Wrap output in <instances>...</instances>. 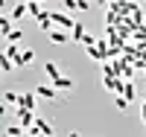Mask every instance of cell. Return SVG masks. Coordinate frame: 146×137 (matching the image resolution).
Returning <instances> with one entry per match:
<instances>
[{"label": "cell", "mask_w": 146, "mask_h": 137, "mask_svg": "<svg viewBox=\"0 0 146 137\" xmlns=\"http://www.w3.org/2000/svg\"><path fill=\"white\" fill-rule=\"evenodd\" d=\"M35 93H38L41 99H47V102H56L62 91H58V88H56L53 82H44V85H38V88H35Z\"/></svg>", "instance_id": "1"}, {"label": "cell", "mask_w": 146, "mask_h": 137, "mask_svg": "<svg viewBox=\"0 0 146 137\" xmlns=\"http://www.w3.org/2000/svg\"><path fill=\"white\" fill-rule=\"evenodd\" d=\"M50 18H53L56 26H62V29H73V26H76V21H73L67 12H50Z\"/></svg>", "instance_id": "2"}, {"label": "cell", "mask_w": 146, "mask_h": 137, "mask_svg": "<svg viewBox=\"0 0 146 137\" xmlns=\"http://www.w3.org/2000/svg\"><path fill=\"white\" fill-rule=\"evenodd\" d=\"M35 120H38V117H35L32 108H21V105H18V122H21V126L29 128V126H35Z\"/></svg>", "instance_id": "3"}, {"label": "cell", "mask_w": 146, "mask_h": 137, "mask_svg": "<svg viewBox=\"0 0 146 137\" xmlns=\"http://www.w3.org/2000/svg\"><path fill=\"white\" fill-rule=\"evenodd\" d=\"M47 38H50V44H58V47L67 44V41H73V38H70V29H67V32H64V29H50V32H47Z\"/></svg>", "instance_id": "4"}, {"label": "cell", "mask_w": 146, "mask_h": 137, "mask_svg": "<svg viewBox=\"0 0 146 137\" xmlns=\"http://www.w3.org/2000/svg\"><path fill=\"white\" fill-rule=\"evenodd\" d=\"M27 15H29V3H27V0L15 3V6H12V12H9V18H12V21H23Z\"/></svg>", "instance_id": "5"}, {"label": "cell", "mask_w": 146, "mask_h": 137, "mask_svg": "<svg viewBox=\"0 0 146 137\" xmlns=\"http://www.w3.org/2000/svg\"><path fill=\"white\" fill-rule=\"evenodd\" d=\"M15 58H12L9 53H6V50H3V53H0V73H3V76H9V73H15Z\"/></svg>", "instance_id": "6"}, {"label": "cell", "mask_w": 146, "mask_h": 137, "mask_svg": "<svg viewBox=\"0 0 146 137\" xmlns=\"http://www.w3.org/2000/svg\"><path fill=\"white\" fill-rule=\"evenodd\" d=\"M12 58H15V64H18V67H27V64H32L35 50H18V53L12 56Z\"/></svg>", "instance_id": "7"}, {"label": "cell", "mask_w": 146, "mask_h": 137, "mask_svg": "<svg viewBox=\"0 0 146 137\" xmlns=\"http://www.w3.org/2000/svg\"><path fill=\"white\" fill-rule=\"evenodd\" d=\"M35 96H38L35 91H32V93H21V96H18V105H21V108H32V111H35V105H38V99H35Z\"/></svg>", "instance_id": "8"}, {"label": "cell", "mask_w": 146, "mask_h": 137, "mask_svg": "<svg viewBox=\"0 0 146 137\" xmlns=\"http://www.w3.org/2000/svg\"><path fill=\"white\" fill-rule=\"evenodd\" d=\"M44 76L50 79V82H53V79H58V76H62V67H58L56 61H44Z\"/></svg>", "instance_id": "9"}, {"label": "cell", "mask_w": 146, "mask_h": 137, "mask_svg": "<svg viewBox=\"0 0 146 137\" xmlns=\"http://www.w3.org/2000/svg\"><path fill=\"white\" fill-rule=\"evenodd\" d=\"M53 85H56L58 91H73V88H76V82H73L70 76H64V73H62L58 79H53Z\"/></svg>", "instance_id": "10"}, {"label": "cell", "mask_w": 146, "mask_h": 137, "mask_svg": "<svg viewBox=\"0 0 146 137\" xmlns=\"http://www.w3.org/2000/svg\"><path fill=\"white\" fill-rule=\"evenodd\" d=\"M29 15L38 21V18H44L47 15V9H44V3H38V0H35V3H29Z\"/></svg>", "instance_id": "11"}, {"label": "cell", "mask_w": 146, "mask_h": 137, "mask_svg": "<svg viewBox=\"0 0 146 137\" xmlns=\"http://www.w3.org/2000/svg\"><path fill=\"white\" fill-rule=\"evenodd\" d=\"M70 38L76 41V44H82V38H85V23H76V26L70 29Z\"/></svg>", "instance_id": "12"}, {"label": "cell", "mask_w": 146, "mask_h": 137, "mask_svg": "<svg viewBox=\"0 0 146 137\" xmlns=\"http://www.w3.org/2000/svg\"><path fill=\"white\" fill-rule=\"evenodd\" d=\"M3 134H9V137H18V134H27V126H3Z\"/></svg>", "instance_id": "13"}, {"label": "cell", "mask_w": 146, "mask_h": 137, "mask_svg": "<svg viewBox=\"0 0 146 137\" xmlns=\"http://www.w3.org/2000/svg\"><path fill=\"white\" fill-rule=\"evenodd\" d=\"M12 29H15V26H12V18H6V15H3V18H0V35L6 38V35H9Z\"/></svg>", "instance_id": "14"}, {"label": "cell", "mask_w": 146, "mask_h": 137, "mask_svg": "<svg viewBox=\"0 0 146 137\" xmlns=\"http://www.w3.org/2000/svg\"><path fill=\"white\" fill-rule=\"evenodd\" d=\"M21 38H23V29H12L6 35V44H21Z\"/></svg>", "instance_id": "15"}, {"label": "cell", "mask_w": 146, "mask_h": 137, "mask_svg": "<svg viewBox=\"0 0 146 137\" xmlns=\"http://www.w3.org/2000/svg\"><path fill=\"white\" fill-rule=\"evenodd\" d=\"M129 102H131V99H126L123 93H114V105H117L120 111H126V108H129Z\"/></svg>", "instance_id": "16"}, {"label": "cell", "mask_w": 146, "mask_h": 137, "mask_svg": "<svg viewBox=\"0 0 146 137\" xmlns=\"http://www.w3.org/2000/svg\"><path fill=\"white\" fill-rule=\"evenodd\" d=\"M18 96L21 93H15V91H3V102L6 105H18Z\"/></svg>", "instance_id": "17"}, {"label": "cell", "mask_w": 146, "mask_h": 137, "mask_svg": "<svg viewBox=\"0 0 146 137\" xmlns=\"http://www.w3.org/2000/svg\"><path fill=\"white\" fill-rule=\"evenodd\" d=\"M62 6H64V12H76L79 9V0H64Z\"/></svg>", "instance_id": "18"}, {"label": "cell", "mask_w": 146, "mask_h": 137, "mask_svg": "<svg viewBox=\"0 0 146 137\" xmlns=\"http://www.w3.org/2000/svg\"><path fill=\"white\" fill-rule=\"evenodd\" d=\"M82 44H85V47H94V44H96V38H94L91 32H85V38H82Z\"/></svg>", "instance_id": "19"}, {"label": "cell", "mask_w": 146, "mask_h": 137, "mask_svg": "<svg viewBox=\"0 0 146 137\" xmlns=\"http://www.w3.org/2000/svg\"><path fill=\"white\" fill-rule=\"evenodd\" d=\"M91 9V0H79V12H88Z\"/></svg>", "instance_id": "20"}, {"label": "cell", "mask_w": 146, "mask_h": 137, "mask_svg": "<svg viewBox=\"0 0 146 137\" xmlns=\"http://www.w3.org/2000/svg\"><path fill=\"white\" fill-rule=\"evenodd\" d=\"M108 3H111V0H96V6H108Z\"/></svg>", "instance_id": "21"}, {"label": "cell", "mask_w": 146, "mask_h": 137, "mask_svg": "<svg viewBox=\"0 0 146 137\" xmlns=\"http://www.w3.org/2000/svg\"><path fill=\"white\" fill-rule=\"evenodd\" d=\"M135 3H146V0H135Z\"/></svg>", "instance_id": "22"}, {"label": "cell", "mask_w": 146, "mask_h": 137, "mask_svg": "<svg viewBox=\"0 0 146 137\" xmlns=\"http://www.w3.org/2000/svg\"><path fill=\"white\" fill-rule=\"evenodd\" d=\"M27 3H35V0H27ZM38 3H41V0H38Z\"/></svg>", "instance_id": "23"}]
</instances>
